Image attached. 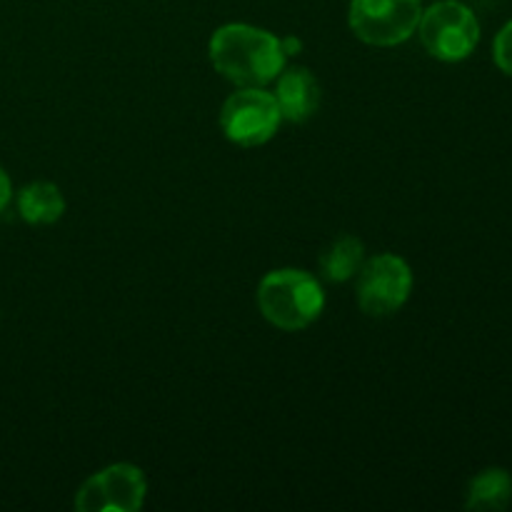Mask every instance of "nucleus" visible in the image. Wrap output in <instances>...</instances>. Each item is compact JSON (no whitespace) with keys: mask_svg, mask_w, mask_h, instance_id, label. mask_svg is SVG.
Masks as SVG:
<instances>
[{"mask_svg":"<svg viewBox=\"0 0 512 512\" xmlns=\"http://www.w3.org/2000/svg\"><path fill=\"white\" fill-rule=\"evenodd\" d=\"M258 308L270 325L295 333L323 315L325 290L308 270H270L258 285Z\"/></svg>","mask_w":512,"mask_h":512,"instance_id":"nucleus-2","label":"nucleus"},{"mask_svg":"<svg viewBox=\"0 0 512 512\" xmlns=\"http://www.w3.org/2000/svg\"><path fill=\"white\" fill-rule=\"evenodd\" d=\"M275 100L288 123H305L320 108V83L308 68H290L278 75Z\"/></svg>","mask_w":512,"mask_h":512,"instance_id":"nucleus-8","label":"nucleus"},{"mask_svg":"<svg viewBox=\"0 0 512 512\" xmlns=\"http://www.w3.org/2000/svg\"><path fill=\"white\" fill-rule=\"evenodd\" d=\"M10 195H13V185H10L8 173H5V170L0 168V213H3L5 205L10 203Z\"/></svg>","mask_w":512,"mask_h":512,"instance_id":"nucleus-13","label":"nucleus"},{"mask_svg":"<svg viewBox=\"0 0 512 512\" xmlns=\"http://www.w3.org/2000/svg\"><path fill=\"white\" fill-rule=\"evenodd\" d=\"M512 503V478L508 470L488 468L468 485V510H505Z\"/></svg>","mask_w":512,"mask_h":512,"instance_id":"nucleus-11","label":"nucleus"},{"mask_svg":"<svg viewBox=\"0 0 512 512\" xmlns=\"http://www.w3.org/2000/svg\"><path fill=\"white\" fill-rule=\"evenodd\" d=\"M283 123V113L273 93L263 88H243L230 95L220 110V128L230 143L240 148L265 145Z\"/></svg>","mask_w":512,"mask_h":512,"instance_id":"nucleus-4","label":"nucleus"},{"mask_svg":"<svg viewBox=\"0 0 512 512\" xmlns=\"http://www.w3.org/2000/svg\"><path fill=\"white\" fill-rule=\"evenodd\" d=\"M210 63L230 83L243 88H263L285 70L283 45L278 35L245 23L218 28L208 45Z\"/></svg>","mask_w":512,"mask_h":512,"instance_id":"nucleus-1","label":"nucleus"},{"mask_svg":"<svg viewBox=\"0 0 512 512\" xmlns=\"http://www.w3.org/2000/svg\"><path fill=\"white\" fill-rule=\"evenodd\" d=\"M280 45H283L285 55H298L303 50V43L298 38H280Z\"/></svg>","mask_w":512,"mask_h":512,"instance_id":"nucleus-14","label":"nucleus"},{"mask_svg":"<svg viewBox=\"0 0 512 512\" xmlns=\"http://www.w3.org/2000/svg\"><path fill=\"white\" fill-rule=\"evenodd\" d=\"M493 58H495V65L512 78V20L510 23H505L503 28H500V33L495 35Z\"/></svg>","mask_w":512,"mask_h":512,"instance_id":"nucleus-12","label":"nucleus"},{"mask_svg":"<svg viewBox=\"0 0 512 512\" xmlns=\"http://www.w3.org/2000/svg\"><path fill=\"white\" fill-rule=\"evenodd\" d=\"M365 263V248L355 235H340L320 255V273L328 283H348Z\"/></svg>","mask_w":512,"mask_h":512,"instance_id":"nucleus-10","label":"nucleus"},{"mask_svg":"<svg viewBox=\"0 0 512 512\" xmlns=\"http://www.w3.org/2000/svg\"><path fill=\"white\" fill-rule=\"evenodd\" d=\"M420 15V0H353L348 23L363 43L393 48L418 30Z\"/></svg>","mask_w":512,"mask_h":512,"instance_id":"nucleus-5","label":"nucleus"},{"mask_svg":"<svg viewBox=\"0 0 512 512\" xmlns=\"http://www.w3.org/2000/svg\"><path fill=\"white\" fill-rule=\"evenodd\" d=\"M413 290V270L400 255L383 253L365 260L358 273V305L370 318L398 313Z\"/></svg>","mask_w":512,"mask_h":512,"instance_id":"nucleus-6","label":"nucleus"},{"mask_svg":"<svg viewBox=\"0 0 512 512\" xmlns=\"http://www.w3.org/2000/svg\"><path fill=\"white\" fill-rule=\"evenodd\" d=\"M18 213L30 225H50L63 218L65 198L58 185L30 183L18 193Z\"/></svg>","mask_w":512,"mask_h":512,"instance_id":"nucleus-9","label":"nucleus"},{"mask_svg":"<svg viewBox=\"0 0 512 512\" xmlns=\"http://www.w3.org/2000/svg\"><path fill=\"white\" fill-rule=\"evenodd\" d=\"M145 493L148 483L143 470L118 463L85 480L75 498V508L80 512H135L143 508Z\"/></svg>","mask_w":512,"mask_h":512,"instance_id":"nucleus-7","label":"nucleus"},{"mask_svg":"<svg viewBox=\"0 0 512 512\" xmlns=\"http://www.w3.org/2000/svg\"><path fill=\"white\" fill-rule=\"evenodd\" d=\"M418 30L423 48L443 63H460L480 43L478 18L458 0H440L423 10Z\"/></svg>","mask_w":512,"mask_h":512,"instance_id":"nucleus-3","label":"nucleus"}]
</instances>
